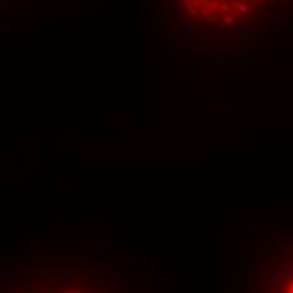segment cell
Returning a JSON list of instances; mask_svg holds the SVG:
<instances>
[{
    "label": "cell",
    "mask_w": 293,
    "mask_h": 293,
    "mask_svg": "<svg viewBox=\"0 0 293 293\" xmlns=\"http://www.w3.org/2000/svg\"><path fill=\"white\" fill-rule=\"evenodd\" d=\"M12 293H115L106 281L89 278L83 271L40 273L22 280Z\"/></svg>",
    "instance_id": "1"
},
{
    "label": "cell",
    "mask_w": 293,
    "mask_h": 293,
    "mask_svg": "<svg viewBox=\"0 0 293 293\" xmlns=\"http://www.w3.org/2000/svg\"><path fill=\"white\" fill-rule=\"evenodd\" d=\"M259 293H293V244L268 254Z\"/></svg>",
    "instance_id": "2"
}]
</instances>
